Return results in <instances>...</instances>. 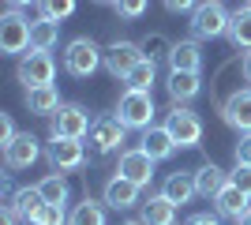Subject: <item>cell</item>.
Returning <instances> with one entry per match:
<instances>
[{"label":"cell","instance_id":"obj_1","mask_svg":"<svg viewBox=\"0 0 251 225\" xmlns=\"http://www.w3.org/2000/svg\"><path fill=\"white\" fill-rule=\"evenodd\" d=\"M105 64V49L94 42V38H72V42L64 45V72L72 75V79H90L98 68Z\"/></svg>","mask_w":251,"mask_h":225},{"label":"cell","instance_id":"obj_2","mask_svg":"<svg viewBox=\"0 0 251 225\" xmlns=\"http://www.w3.org/2000/svg\"><path fill=\"white\" fill-rule=\"evenodd\" d=\"M232 11L225 8V0H202L191 11V38L199 42H214V38H229Z\"/></svg>","mask_w":251,"mask_h":225},{"label":"cell","instance_id":"obj_3","mask_svg":"<svg viewBox=\"0 0 251 225\" xmlns=\"http://www.w3.org/2000/svg\"><path fill=\"white\" fill-rule=\"evenodd\" d=\"M154 94L150 90H127L116 98V120L124 124L127 131H147L154 124Z\"/></svg>","mask_w":251,"mask_h":225},{"label":"cell","instance_id":"obj_4","mask_svg":"<svg viewBox=\"0 0 251 225\" xmlns=\"http://www.w3.org/2000/svg\"><path fill=\"white\" fill-rule=\"evenodd\" d=\"M30 26H34V19H26L23 8H8L0 15V53L4 56L30 53Z\"/></svg>","mask_w":251,"mask_h":225},{"label":"cell","instance_id":"obj_5","mask_svg":"<svg viewBox=\"0 0 251 225\" xmlns=\"http://www.w3.org/2000/svg\"><path fill=\"white\" fill-rule=\"evenodd\" d=\"M15 79L23 83V90L52 86V79H56V60H52V53L49 49H30V53H23L19 64H15Z\"/></svg>","mask_w":251,"mask_h":225},{"label":"cell","instance_id":"obj_6","mask_svg":"<svg viewBox=\"0 0 251 225\" xmlns=\"http://www.w3.org/2000/svg\"><path fill=\"white\" fill-rule=\"evenodd\" d=\"M86 139H90V158L98 161V158H109V154H124L127 128L116 117H98Z\"/></svg>","mask_w":251,"mask_h":225},{"label":"cell","instance_id":"obj_7","mask_svg":"<svg viewBox=\"0 0 251 225\" xmlns=\"http://www.w3.org/2000/svg\"><path fill=\"white\" fill-rule=\"evenodd\" d=\"M45 161H49L52 173H75L86 165V143L83 139H60V135H49L45 143Z\"/></svg>","mask_w":251,"mask_h":225},{"label":"cell","instance_id":"obj_8","mask_svg":"<svg viewBox=\"0 0 251 225\" xmlns=\"http://www.w3.org/2000/svg\"><path fill=\"white\" fill-rule=\"evenodd\" d=\"M90 113L75 101H64L56 113L49 117V135H60V139H86L90 135Z\"/></svg>","mask_w":251,"mask_h":225},{"label":"cell","instance_id":"obj_9","mask_svg":"<svg viewBox=\"0 0 251 225\" xmlns=\"http://www.w3.org/2000/svg\"><path fill=\"white\" fill-rule=\"evenodd\" d=\"M165 128L169 135L176 139V147H202V120L199 113H191L188 105H173L169 109V117H165Z\"/></svg>","mask_w":251,"mask_h":225},{"label":"cell","instance_id":"obj_10","mask_svg":"<svg viewBox=\"0 0 251 225\" xmlns=\"http://www.w3.org/2000/svg\"><path fill=\"white\" fill-rule=\"evenodd\" d=\"M139 60H147V56H143V49H139V42L113 38V42L105 45V72L113 75V79H120V83L131 75V68H135Z\"/></svg>","mask_w":251,"mask_h":225},{"label":"cell","instance_id":"obj_11","mask_svg":"<svg viewBox=\"0 0 251 225\" xmlns=\"http://www.w3.org/2000/svg\"><path fill=\"white\" fill-rule=\"evenodd\" d=\"M42 154H45V150H42V139H38V135H30V131H19V135L4 147V169H8V173H23V169H30Z\"/></svg>","mask_w":251,"mask_h":225},{"label":"cell","instance_id":"obj_12","mask_svg":"<svg viewBox=\"0 0 251 225\" xmlns=\"http://www.w3.org/2000/svg\"><path fill=\"white\" fill-rule=\"evenodd\" d=\"M116 173L124 180H131L135 188H150V180H154V158L143 147H127L120 154V161H116Z\"/></svg>","mask_w":251,"mask_h":225},{"label":"cell","instance_id":"obj_13","mask_svg":"<svg viewBox=\"0 0 251 225\" xmlns=\"http://www.w3.org/2000/svg\"><path fill=\"white\" fill-rule=\"evenodd\" d=\"M221 120L229 124L232 131H251V86H236L225 94L221 101Z\"/></svg>","mask_w":251,"mask_h":225},{"label":"cell","instance_id":"obj_14","mask_svg":"<svg viewBox=\"0 0 251 225\" xmlns=\"http://www.w3.org/2000/svg\"><path fill=\"white\" fill-rule=\"evenodd\" d=\"M139 192H143V188H135V184L124 180L120 173H113V176L105 180V188H101V203L113 206V210H131V206L143 203V199H139Z\"/></svg>","mask_w":251,"mask_h":225},{"label":"cell","instance_id":"obj_15","mask_svg":"<svg viewBox=\"0 0 251 225\" xmlns=\"http://www.w3.org/2000/svg\"><path fill=\"white\" fill-rule=\"evenodd\" d=\"M139 222L143 225H176L180 214H176V203H169L165 195H147L143 203H139Z\"/></svg>","mask_w":251,"mask_h":225},{"label":"cell","instance_id":"obj_16","mask_svg":"<svg viewBox=\"0 0 251 225\" xmlns=\"http://www.w3.org/2000/svg\"><path fill=\"white\" fill-rule=\"evenodd\" d=\"M214 210H218V214L225 218V222H232V225H236V222H240V218L251 210V195H244L240 188H236V184L229 180L225 188H221V195L214 199Z\"/></svg>","mask_w":251,"mask_h":225},{"label":"cell","instance_id":"obj_17","mask_svg":"<svg viewBox=\"0 0 251 225\" xmlns=\"http://www.w3.org/2000/svg\"><path fill=\"white\" fill-rule=\"evenodd\" d=\"M169 72H202L199 38H180V42H173V53H169Z\"/></svg>","mask_w":251,"mask_h":225},{"label":"cell","instance_id":"obj_18","mask_svg":"<svg viewBox=\"0 0 251 225\" xmlns=\"http://www.w3.org/2000/svg\"><path fill=\"white\" fill-rule=\"evenodd\" d=\"M139 147L147 150L154 161H169L173 154H176V139L169 135L165 124H150L147 131H143V139H139Z\"/></svg>","mask_w":251,"mask_h":225},{"label":"cell","instance_id":"obj_19","mask_svg":"<svg viewBox=\"0 0 251 225\" xmlns=\"http://www.w3.org/2000/svg\"><path fill=\"white\" fill-rule=\"evenodd\" d=\"M169 98H173V105H188L195 98L202 94V79L199 72H169Z\"/></svg>","mask_w":251,"mask_h":225},{"label":"cell","instance_id":"obj_20","mask_svg":"<svg viewBox=\"0 0 251 225\" xmlns=\"http://www.w3.org/2000/svg\"><path fill=\"white\" fill-rule=\"evenodd\" d=\"M225 184H229V173L221 169V165H214V161H202L199 169H195V192H199V199L214 203Z\"/></svg>","mask_w":251,"mask_h":225},{"label":"cell","instance_id":"obj_21","mask_svg":"<svg viewBox=\"0 0 251 225\" xmlns=\"http://www.w3.org/2000/svg\"><path fill=\"white\" fill-rule=\"evenodd\" d=\"M23 105L30 109V117H52L64 101H60V90H56V86H34V90L23 94Z\"/></svg>","mask_w":251,"mask_h":225},{"label":"cell","instance_id":"obj_22","mask_svg":"<svg viewBox=\"0 0 251 225\" xmlns=\"http://www.w3.org/2000/svg\"><path fill=\"white\" fill-rule=\"evenodd\" d=\"M161 195H165L169 203H176V206H184V203H191L195 199V173H169L165 176V184H161Z\"/></svg>","mask_w":251,"mask_h":225},{"label":"cell","instance_id":"obj_23","mask_svg":"<svg viewBox=\"0 0 251 225\" xmlns=\"http://www.w3.org/2000/svg\"><path fill=\"white\" fill-rule=\"evenodd\" d=\"M60 45V23L56 19H34V26H30V49H56Z\"/></svg>","mask_w":251,"mask_h":225},{"label":"cell","instance_id":"obj_24","mask_svg":"<svg viewBox=\"0 0 251 225\" xmlns=\"http://www.w3.org/2000/svg\"><path fill=\"white\" fill-rule=\"evenodd\" d=\"M229 42H232V49H244V53L251 49V4H244V8L232 11V23H229Z\"/></svg>","mask_w":251,"mask_h":225},{"label":"cell","instance_id":"obj_25","mask_svg":"<svg viewBox=\"0 0 251 225\" xmlns=\"http://www.w3.org/2000/svg\"><path fill=\"white\" fill-rule=\"evenodd\" d=\"M8 206H11V210H15V214H19L26 225H30L34 214L45 206V199H42V192H38V184H34V188H19V192H15V199H11Z\"/></svg>","mask_w":251,"mask_h":225},{"label":"cell","instance_id":"obj_26","mask_svg":"<svg viewBox=\"0 0 251 225\" xmlns=\"http://www.w3.org/2000/svg\"><path fill=\"white\" fill-rule=\"evenodd\" d=\"M68 225H105V203H98V199H90V195H86L83 203L72 206Z\"/></svg>","mask_w":251,"mask_h":225},{"label":"cell","instance_id":"obj_27","mask_svg":"<svg viewBox=\"0 0 251 225\" xmlns=\"http://www.w3.org/2000/svg\"><path fill=\"white\" fill-rule=\"evenodd\" d=\"M38 192H42L45 203L64 206V203H68V195H72V188H68V180H64V173H45L42 180H38Z\"/></svg>","mask_w":251,"mask_h":225},{"label":"cell","instance_id":"obj_28","mask_svg":"<svg viewBox=\"0 0 251 225\" xmlns=\"http://www.w3.org/2000/svg\"><path fill=\"white\" fill-rule=\"evenodd\" d=\"M154 83H157V64L154 60H139V64L131 68V75L124 79L127 90H154Z\"/></svg>","mask_w":251,"mask_h":225},{"label":"cell","instance_id":"obj_29","mask_svg":"<svg viewBox=\"0 0 251 225\" xmlns=\"http://www.w3.org/2000/svg\"><path fill=\"white\" fill-rule=\"evenodd\" d=\"M139 49H143V56H147V60H169V53H173V42H169L165 34H147V38H143V42H139Z\"/></svg>","mask_w":251,"mask_h":225},{"label":"cell","instance_id":"obj_30","mask_svg":"<svg viewBox=\"0 0 251 225\" xmlns=\"http://www.w3.org/2000/svg\"><path fill=\"white\" fill-rule=\"evenodd\" d=\"M75 8H79V0H38V15L42 19H56V23L75 15Z\"/></svg>","mask_w":251,"mask_h":225},{"label":"cell","instance_id":"obj_31","mask_svg":"<svg viewBox=\"0 0 251 225\" xmlns=\"http://www.w3.org/2000/svg\"><path fill=\"white\" fill-rule=\"evenodd\" d=\"M30 225H68V214H64V206H56V203H45L38 214H34V222Z\"/></svg>","mask_w":251,"mask_h":225},{"label":"cell","instance_id":"obj_32","mask_svg":"<svg viewBox=\"0 0 251 225\" xmlns=\"http://www.w3.org/2000/svg\"><path fill=\"white\" fill-rule=\"evenodd\" d=\"M147 8H150V0H116L113 4V11L120 15V19H143Z\"/></svg>","mask_w":251,"mask_h":225},{"label":"cell","instance_id":"obj_33","mask_svg":"<svg viewBox=\"0 0 251 225\" xmlns=\"http://www.w3.org/2000/svg\"><path fill=\"white\" fill-rule=\"evenodd\" d=\"M229 180L240 188L244 195H251V165H232V173H229Z\"/></svg>","mask_w":251,"mask_h":225},{"label":"cell","instance_id":"obj_34","mask_svg":"<svg viewBox=\"0 0 251 225\" xmlns=\"http://www.w3.org/2000/svg\"><path fill=\"white\" fill-rule=\"evenodd\" d=\"M232 161H236V165H251V131H244L240 143L232 147Z\"/></svg>","mask_w":251,"mask_h":225},{"label":"cell","instance_id":"obj_35","mask_svg":"<svg viewBox=\"0 0 251 225\" xmlns=\"http://www.w3.org/2000/svg\"><path fill=\"white\" fill-rule=\"evenodd\" d=\"M15 135H19V131H15V120H11L8 113H0V147H8Z\"/></svg>","mask_w":251,"mask_h":225},{"label":"cell","instance_id":"obj_36","mask_svg":"<svg viewBox=\"0 0 251 225\" xmlns=\"http://www.w3.org/2000/svg\"><path fill=\"white\" fill-rule=\"evenodd\" d=\"M161 4H165V11H173V15H184V11L199 8V0H161Z\"/></svg>","mask_w":251,"mask_h":225},{"label":"cell","instance_id":"obj_37","mask_svg":"<svg viewBox=\"0 0 251 225\" xmlns=\"http://www.w3.org/2000/svg\"><path fill=\"white\" fill-rule=\"evenodd\" d=\"M188 225H225V218L221 214H191Z\"/></svg>","mask_w":251,"mask_h":225},{"label":"cell","instance_id":"obj_38","mask_svg":"<svg viewBox=\"0 0 251 225\" xmlns=\"http://www.w3.org/2000/svg\"><path fill=\"white\" fill-rule=\"evenodd\" d=\"M240 72H244V83H251V49L244 53V60H240Z\"/></svg>","mask_w":251,"mask_h":225},{"label":"cell","instance_id":"obj_39","mask_svg":"<svg viewBox=\"0 0 251 225\" xmlns=\"http://www.w3.org/2000/svg\"><path fill=\"white\" fill-rule=\"evenodd\" d=\"M30 4H38V0H8V8H30Z\"/></svg>","mask_w":251,"mask_h":225},{"label":"cell","instance_id":"obj_40","mask_svg":"<svg viewBox=\"0 0 251 225\" xmlns=\"http://www.w3.org/2000/svg\"><path fill=\"white\" fill-rule=\"evenodd\" d=\"M236 225H251V210H248V214H244V218H240Z\"/></svg>","mask_w":251,"mask_h":225},{"label":"cell","instance_id":"obj_41","mask_svg":"<svg viewBox=\"0 0 251 225\" xmlns=\"http://www.w3.org/2000/svg\"><path fill=\"white\" fill-rule=\"evenodd\" d=\"M120 225H143V222H139V218H127V222H120Z\"/></svg>","mask_w":251,"mask_h":225},{"label":"cell","instance_id":"obj_42","mask_svg":"<svg viewBox=\"0 0 251 225\" xmlns=\"http://www.w3.org/2000/svg\"><path fill=\"white\" fill-rule=\"evenodd\" d=\"M94 4H109V8H113V4H116V0H94Z\"/></svg>","mask_w":251,"mask_h":225},{"label":"cell","instance_id":"obj_43","mask_svg":"<svg viewBox=\"0 0 251 225\" xmlns=\"http://www.w3.org/2000/svg\"><path fill=\"white\" fill-rule=\"evenodd\" d=\"M248 4H251V0H248Z\"/></svg>","mask_w":251,"mask_h":225}]
</instances>
